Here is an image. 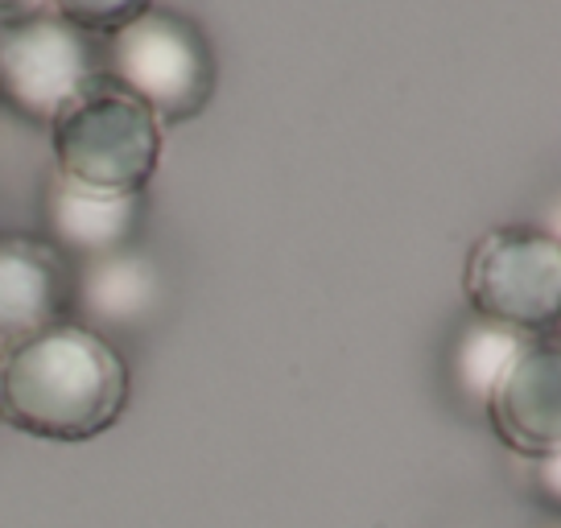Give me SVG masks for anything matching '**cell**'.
<instances>
[{
  "label": "cell",
  "instance_id": "cell-1",
  "mask_svg": "<svg viewBox=\"0 0 561 528\" xmlns=\"http://www.w3.org/2000/svg\"><path fill=\"white\" fill-rule=\"evenodd\" d=\"M124 405V355L75 318L0 352V422L30 438H100L121 422Z\"/></svg>",
  "mask_w": 561,
  "mask_h": 528
},
{
  "label": "cell",
  "instance_id": "cell-2",
  "mask_svg": "<svg viewBox=\"0 0 561 528\" xmlns=\"http://www.w3.org/2000/svg\"><path fill=\"white\" fill-rule=\"evenodd\" d=\"M54 174L91 194H145L161 161V120L107 74L50 120Z\"/></svg>",
  "mask_w": 561,
  "mask_h": 528
},
{
  "label": "cell",
  "instance_id": "cell-3",
  "mask_svg": "<svg viewBox=\"0 0 561 528\" xmlns=\"http://www.w3.org/2000/svg\"><path fill=\"white\" fill-rule=\"evenodd\" d=\"M104 74L137 95L158 120L186 124L210 104L219 62L198 21L149 4L104 37Z\"/></svg>",
  "mask_w": 561,
  "mask_h": 528
},
{
  "label": "cell",
  "instance_id": "cell-4",
  "mask_svg": "<svg viewBox=\"0 0 561 528\" xmlns=\"http://www.w3.org/2000/svg\"><path fill=\"white\" fill-rule=\"evenodd\" d=\"M462 289L474 314L545 338L561 318L558 236L525 223L491 228L471 244Z\"/></svg>",
  "mask_w": 561,
  "mask_h": 528
},
{
  "label": "cell",
  "instance_id": "cell-5",
  "mask_svg": "<svg viewBox=\"0 0 561 528\" xmlns=\"http://www.w3.org/2000/svg\"><path fill=\"white\" fill-rule=\"evenodd\" d=\"M95 74H104V37L70 25L54 9L0 30V104L21 120L50 128Z\"/></svg>",
  "mask_w": 561,
  "mask_h": 528
},
{
  "label": "cell",
  "instance_id": "cell-6",
  "mask_svg": "<svg viewBox=\"0 0 561 528\" xmlns=\"http://www.w3.org/2000/svg\"><path fill=\"white\" fill-rule=\"evenodd\" d=\"M165 301H170L165 273L140 244L75 264L70 314L107 343L149 331L165 314Z\"/></svg>",
  "mask_w": 561,
  "mask_h": 528
},
{
  "label": "cell",
  "instance_id": "cell-7",
  "mask_svg": "<svg viewBox=\"0 0 561 528\" xmlns=\"http://www.w3.org/2000/svg\"><path fill=\"white\" fill-rule=\"evenodd\" d=\"M483 417L516 458L561 455V352L553 338H533L491 388Z\"/></svg>",
  "mask_w": 561,
  "mask_h": 528
},
{
  "label": "cell",
  "instance_id": "cell-8",
  "mask_svg": "<svg viewBox=\"0 0 561 528\" xmlns=\"http://www.w3.org/2000/svg\"><path fill=\"white\" fill-rule=\"evenodd\" d=\"M75 264L42 236H0V352L70 318Z\"/></svg>",
  "mask_w": 561,
  "mask_h": 528
},
{
  "label": "cell",
  "instance_id": "cell-9",
  "mask_svg": "<svg viewBox=\"0 0 561 528\" xmlns=\"http://www.w3.org/2000/svg\"><path fill=\"white\" fill-rule=\"evenodd\" d=\"M145 215H149L145 194H91L62 182L58 174H50L42 186V228H46L42 240H50L70 264L140 244Z\"/></svg>",
  "mask_w": 561,
  "mask_h": 528
},
{
  "label": "cell",
  "instance_id": "cell-10",
  "mask_svg": "<svg viewBox=\"0 0 561 528\" xmlns=\"http://www.w3.org/2000/svg\"><path fill=\"white\" fill-rule=\"evenodd\" d=\"M533 338L541 335H525V331L504 326V322L483 314L462 318L455 326V335L446 338V347H442V384L450 392V401L462 413L483 417L491 388L500 384V376L516 364V355L525 352Z\"/></svg>",
  "mask_w": 561,
  "mask_h": 528
},
{
  "label": "cell",
  "instance_id": "cell-11",
  "mask_svg": "<svg viewBox=\"0 0 561 528\" xmlns=\"http://www.w3.org/2000/svg\"><path fill=\"white\" fill-rule=\"evenodd\" d=\"M153 0H50V9L58 18H67L70 25L88 30L95 37H107L112 30H121L124 21H133L145 13Z\"/></svg>",
  "mask_w": 561,
  "mask_h": 528
},
{
  "label": "cell",
  "instance_id": "cell-12",
  "mask_svg": "<svg viewBox=\"0 0 561 528\" xmlns=\"http://www.w3.org/2000/svg\"><path fill=\"white\" fill-rule=\"evenodd\" d=\"M50 13V0H0V30Z\"/></svg>",
  "mask_w": 561,
  "mask_h": 528
}]
</instances>
